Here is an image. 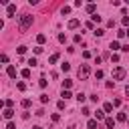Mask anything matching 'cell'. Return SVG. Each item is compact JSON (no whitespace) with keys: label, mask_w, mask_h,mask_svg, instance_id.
<instances>
[{"label":"cell","mask_w":129,"mask_h":129,"mask_svg":"<svg viewBox=\"0 0 129 129\" xmlns=\"http://www.w3.org/2000/svg\"><path fill=\"white\" fill-rule=\"evenodd\" d=\"M127 36H129V30H127Z\"/></svg>","instance_id":"cell-40"},{"label":"cell","mask_w":129,"mask_h":129,"mask_svg":"<svg viewBox=\"0 0 129 129\" xmlns=\"http://www.w3.org/2000/svg\"><path fill=\"white\" fill-rule=\"evenodd\" d=\"M22 77L28 79V77H30V69H24V71H22Z\"/></svg>","instance_id":"cell-24"},{"label":"cell","mask_w":129,"mask_h":129,"mask_svg":"<svg viewBox=\"0 0 129 129\" xmlns=\"http://www.w3.org/2000/svg\"><path fill=\"white\" fill-rule=\"evenodd\" d=\"M60 12H62V14H69V12H71V6H62V10H60Z\"/></svg>","instance_id":"cell-28"},{"label":"cell","mask_w":129,"mask_h":129,"mask_svg":"<svg viewBox=\"0 0 129 129\" xmlns=\"http://www.w3.org/2000/svg\"><path fill=\"white\" fill-rule=\"evenodd\" d=\"M22 107L28 109V107H30V99H22Z\"/></svg>","instance_id":"cell-21"},{"label":"cell","mask_w":129,"mask_h":129,"mask_svg":"<svg viewBox=\"0 0 129 129\" xmlns=\"http://www.w3.org/2000/svg\"><path fill=\"white\" fill-rule=\"evenodd\" d=\"M14 12H16V4H8V8H6V14H8V16H14Z\"/></svg>","instance_id":"cell-6"},{"label":"cell","mask_w":129,"mask_h":129,"mask_svg":"<svg viewBox=\"0 0 129 129\" xmlns=\"http://www.w3.org/2000/svg\"><path fill=\"white\" fill-rule=\"evenodd\" d=\"M34 129H44V127H40V125H36V127H34Z\"/></svg>","instance_id":"cell-39"},{"label":"cell","mask_w":129,"mask_h":129,"mask_svg":"<svg viewBox=\"0 0 129 129\" xmlns=\"http://www.w3.org/2000/svg\"><path fill=\"white\" fill-rule=\"evenodd\" d=\"M103 109H105V113H111V111H113V103H105Z\"/></svg>","instance_id":"cell-13"},{"label":"cell","mask_w":129,"mask_h":129,"mask_svg":"<svg viewBox=\"0 0 129 129\" xmlns=\"http://www.w3.org/2000/svg\"><path fill=\"white\" fill-rule=\"evenodd\" d=\"M71 87H73V81H71V79H64V81H62V89H64V91H69Z\"/></svg>","instance_id":"cell-7"},{"label":"cell","mask_w":129,"mask_h":129,"mask_svg":"<svg viewBox=\"0 0 129 129\" xmlns=\"http://www.w3.org/2000/svg\"><path fill=\"white\" fill-rule=\"evenodd\" d=\"M111 60L113 62H119V54H111Z\"/></svg>","instance_id":"cell-35"},{"label":"cell","mask_w":129,"mask_h":129,"mask_svg":"<svg viewBox=\"0 0 129 129\" xmlns=\"http://www.w3.org/2000/svg\"><path fill=\"white\" fill-rule=\"evenodd\" d=\"M28 64H30V67H36V64H38V62H36V58H34V56H32V58H28Z\"/></svg>","instance_id":"cell-23"},{"label":"cell","mask_w":129,"mask_h":129,"mask_svg":"<svg viewBox=\"0 0 129 129\" xmlns=\"http://www.w3.org/2000/svg\"><path fill=\"white\" fill-rule=\"evenodd\" d=\"M38 85H40V87L44 89V87H46V79H44V77H40V81H38Z\"/></svg>","instance_id":"cell-25"},{"label":"cell","mask_w":129,"mask_h":129,"mask_svg":"<svg viewBox=\"0 0 129 129\" xmlns=\"http://www.w3.org/2000/svg\"><path fill=\"white\" fill-rule=\"evenodd\" d=\"M79 24H81V22H79V20H77V18H71V20H69V24H67V26H69V30H75V28H79Z\"/></svg>","instance_id":"cell-4"},{"label":"cell","mask_w":129,"mask_h":129,"mask_svg":"<svg viewBox=\"0 0 129 129\" xmlns=\"http://www.w3.org/2000/svg\"><path fill=\"white\" fill-rule=\"evenodd\" d=\"M32 20H34V18H32L30 14H22L20 20H18V30H20V32H26V30L32 26Z\"/></svg>","instance_id":"cell-1"},{"label":"cell","mask_w":129,"mask_h":129,"mask_svg":"<svg viewBox=\"0 0 129 129\" xmlns=\"http://www.w3.org/2000/svg\"><path fill=\"white\" fill-rule=\"evenodd\" d=\"M60 69H62L64 73H69V71H71V64H69V62H62V64H60Z\"/></svg>","instance_id":"cell-16"},{"label":"cell","mask_w":129,"mask_h":129,"mask_svg":"<svg viewBox=\"0 0 129 129\" xmlns=\"http://www.w3.org/2000/svg\"><path fill=\"white\" fill-rule=\"evenodd\" d=\"M6 75H8V77H12V79H14V77H16V69H14V67H12V64H8V67H6Z\"/></svg>","instance_id":"cell-5"},{"label":"cell","mask_w":129,"mask_h":129,"mask_svg":"<svg viewBox=\"0 0 129 129\" xmlns=\"http://www.w3.org/2000/svg\"><path fill=\"white\" fill-rule=\"evenodd\" d=\"M121 22H123V26H127V24H129V16H123V18H121Z\"/></svg>","instance_id":"cell-32"},{"label":"cell","mask_w":129,"mask_h":129,"mask_svg":"<svg viewBox=\"0 0 129 129\" xmlns=\"http://www.w3.org/2000/svg\"><path fill=\"white\" fill-rule=\"evenodd\" d=\"M95 117H97V121H101V119L105 117V113H103V111H97V113H95Z\"/></svg>","instance_id":"cell-22"},{"label":"cell","mask_w":129,"mask_h":129,"mask_svg":"<svg viewBox=\"0 0 129 129\" xmlns=\"http://www.w3.org/2000/svg\"><path fill=\"white\" fill-rule=\"evenodd\" d=\"M2 115H4V119H12L14 111H12V109H4V111H2Z\"/></svg>","instance_id":"cell-8"},{"label":"cell","mask_w":129,"mask_h":129,"mask_svg":"<svg viewBox=\"0 0 129 129\" xmlns=\"http://www.w3.org/2000/svg\"><path fill=\"white\" fill-rule=\"evenodd\" d=\"M101 20H103V18H101L99 14H93V22H101Z\"/></svg>","instance_id":"cell-29"},{"label":"cell","mask_w":129,"mask_h":129,"mask_svg":"<svg viewBox=\"0 0 129 129\" xmlns=\"http://www.w3.org/2000/svg\"><path fill=\"white\" fill-rule=\"evenodd\" d=\"M75 42H83V36L81 34H75Z\"/></svg>","instance_id":"cell-33"},{"label":"cell","mask_w":129,"mask_h":129,"mask_svg":"<svg viewBox=\"0 0 129 129\" xmlns=\"http://www.w3.org/2000/svg\"><path fill=\"white\" fill-rule=\"evenodd\" d=\"M44 40H46V36H44V34H38V36H36V42H38V46H40Z\"/></svg>","instance_id":"cell-12"},{"label":"cell","mask_w":129,"mask_h":129,"mask_svg":"<svg viewBox=\"0 0 129 129\" xmlns=\"http://www.w3.org/2000/svg\"><path fill=\"white\" fill-rule=\"evenodd\" d=\"M16 89H18V91H24L26 85H24V83H16Z\"/></svg>","instance_id":"cell-26"},{"label":"cell","mask_w":129,"mask_h":129,"mask_svg":"<svg viewBox=\"0 0 129 129\" xmlns=\"http://www.w3.org/2000/svg\"><path fill=\"white\" fill-rule=\"evenodd\" d=\"M34 115H36V117H42V115H44V109H38V111H36Z\"/></svg>","instance_id":"cell-36"},{"label":"cell","mask_w":129,"mask_h":129,"mask_svg":"<svg viewBox=\"0 0 129 129\" xmlns=\"http://www.w3.org/2000/svg\"><path fill=\"white\" fill-rule=\"evenodd\" d=\"M56 60H58V52H54V54H52V56L48 58V64H54Z\"/></svg>","instance_id":"cell-10"},{"label":"cell","mask_w":129,"mask_h":129,"mask_svg":"<svg viewBox=\"0 0 129 129\" xmlns=\"http://www.w3.org/2000/svg\"><path fill=\"white\" fill-rule=\"evenodd\" d=\"M105 127H107V129H113V127H115V121H113L111 117H109V119H105Z\"/></svg>","instance_id":"cell-9"},{"label":"cell","mask_w":129,"mask_h":129,"mask_svg":"<svg viewBox=\"0 0 129 129\" xmlns=\"http://www.w3.org/2000/svg\"><path fill=\"white\" fill-rule=\"evenodd\" d=\"M77 75H79V79H81V81L89 79V75H91V69H89V64H81V67H79V73H77Z\"/></svg>","instance_id":"cell-2"},{"label":"cell","mask_w":129,"mask_h":129,"mask_svg":"<svg viewBox=\"0 0 129 129\" xmlns=\"http://www.w3.org/2000/svg\"><path fill=\"white\" fill-rule=\"evenodd\" d=\"M62 97H64V101H67V99H71L73 95H71V91H64V89H62Z\"/></svg>","instance_id":"cell-20"},{"label":"cell","mask_w":129,"mask_h":129,"mask_svg":"<svg viewBox=\"0 0 129 129\" xmlns=\"http://www.w3.org/2000/svg\"><path fill=\"white\" fill-rule=\"evenodd\" d=\"M40 103H48V95H40Z\"/></svg>","instance_id":"cell-31"},{"label":"cell","mask_w":129,"mask_h":129,"mask_svg":"<svg viewBox=\"0 0 129 129\" xmlns=\"http://www.w3.org/2000/svg\"><path fill=\"white\" fill-rule=\"evenodd\" d=\"M87 127H89V129H97V119H91V121L87 123Z\"/></svg>","instance_id":"cell-11"},{"label":"cell","mask_w":129,"mask_h":129,"mask_svg":"<svg viewBox=\"0 0 129 129\" xmlns=\"http://www.w3.org/2000/svg\"><path fill=\"white\" fill-rule=\"evenodd\" d=\"M125 119H127L125 113H119V115H117V121H125Z\"/></svg>","instance_id":"cell-27"},{"label":"cell","mask_w":129,"mask_h":129,"mask_svg":"<svg viewBox=\"0 0 129 129\" xmlns=\"http://www.w3.org/2000/svg\"><path fill=\"white\" fill-rule=\"evenodd\" d=\"M85 99H87V95H85V93H79V95H77V101H79V103H83Z\"/></svg>","instance_id":"cell-17"},{"label":"cell","mask_w":129,"mask_h":129,"mask_svg":"<svg viewBox=\"0 0 129 129\" xmlns=\"http://www.w3.org/2000/svg\"><path fill=\"white\" fill-rule=\"evenodd\" d=\"M117 36H119V38H123V36H127V30H123V28H119V30H117Z\"/></svg>","instance_id":"cell-15"},{"label":"cell","mask_w":129,"mask_h":129,"mask_svg":"<svg viewBox=\"0 0 129 129\" xmlns=\"http://www.w3.org/2000/svg\"><path fill=\"white\" fill-rule=\"evenodd\" d=\"M111 48H113V50H117V48H121V44H119L117 40H113V42H111Z\"/></svg>","instance_id":"cell-19"},{"label":"cell","mask_w":129,"mask_h":129,"mask_svg":"<svg viewBox=\"0 0 129 129\" xmlns=\"http://www.w3.org/2000/svg\"><path fill=\"white\" fill-rule=\"evenodd\" d=\"M123 77H125V69H121V67L113 69V79H115V81H121Z\"/></svg>","instance_id":"cell-3"},{"label":"cell","mask_w":129,"mask_h":129,"mask_svg":"<svg viewBox=\"0 0 129 129\" xmlns=\"http://www.w3.org/2000/svg\"><path fill=\"white\" fill-rule=\"evenodd\" d=\"M16 50H18V54H24V52H26V46H18Z\"/></svg>","instance_id":"cell-30"},{"label":"cell","mask_w":129,"mask_h":129,"mask_svg":"<svg viewBox=\"0 0 129 129\" xmlns=\"http://www.w3.org/2000/svg\"><path fill=\"white\" fill-rule=\"evenodd\" d=\"M42 52V46H34V54H40Z\"/></svg>","instance_id":"cell-34"},{"label":"cell","mask_w":129,"mask_h":129,"mask_svg":"<svg viewBox=\"0 0 129 129\" xmlns=\"http://www.w3.org/2000/svg\"><path fill=\"white\" fill-rule=\"evenodd\" d=\"M103 34H105L103 28H95V36H103Z\"/></svg>","instance_id":"cell-18"},{"label":"cell","mask_w":129,"mask_h":129,"mask_svg":"<svg viewBox=\"0 0 129 129\" xmlns=\"http://www.w3.org/2000/svg\"><path fill=\"white\" fill-rule=\"evenodd\" d=\"M125 95H127V97H129V85H127V87H125Z\"/></svg>","instance_id":"cell-38"},{"label":"cell","mask_w":129,"mask_h":129,"mask_svg":"<svg viewBox=\"0 0 129 129\" xmlns=\"http://www.w3.org/2000/svg\"><path fill=\"white\" fill-rule=\"evenodd\" d=\"M6 129H16V125H14V123H12V121H10V123H8V125H6Z\"/></svg>","instance_id":"cell-37"},{"label":"cell","mask_w":129,"mask_h":129,"mask_svg":"<svg viewBox=\"0 0 129 129\" xmlns=\"http://www.w3.org/2000/svg\"><path fill=\"white\" fill-rule=\"evenodd\" d=\"M87 12L89 14H95V4H87Z\"/></svg>","instance_id":"cell-14"}]
</instances>
